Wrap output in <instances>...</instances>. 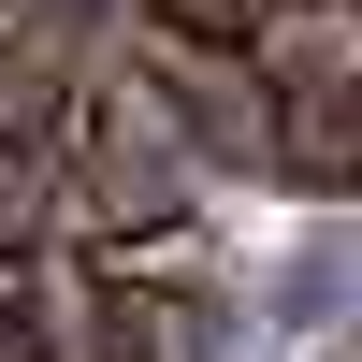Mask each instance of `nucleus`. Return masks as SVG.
<instances>
[{"label":"nucleus","mask_w":362,"mask_h":362,"mask_svg":"<svg viewBox=\"0 0 362 362\" xmlns=\"http://www.w3.org/2000/svg\"><path fill=\"white\" fill-rule=\"evenodd\" d=\"M261 174H290V189H348V174H362V87H276V145H261Z\"/></svg>","instance_id":"obj_2"},{"label":"nucleus","mask_w":362,"mask_h":362,"mask_svg":"<svg viewBox=\"0 0 362 362\" xmlns=\"http://www.w3.org/2000/svg\"><path fill=\"white\" fill-rule=\"evenodd\" d=\"M0 362H29V261H0Z\"/></svg>","instance_id":"obj_4"},{"label":"nucleus","mask_w":362,"mask_h":362,"mask_svg":"<svg viewBox=\"0 0 362 362\" xmlns=\"http://www.w3.org/2000/svg\"><path fill=\"white\" fill-rule=\"evenodd\" d=\"M58 145H29V131H0V261H29V247H58Z\"/></svg>","instance_id":"obj_3"},{"label":"nucleus","mask_w":362,"mask_h":362,"mask_svg":"<svg viewBox=\"0 0 362 362\" xmlns=\"http://www.w3.org/2000/svg\"><path fill=\"white\" fill-rule=\"evenodd\" d=\"M247 73L261 87H362V15L348 0H261L247 15Z\"/></svg>","instance_id":"obj_1"}]
</instances>
